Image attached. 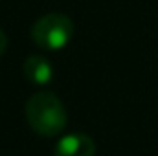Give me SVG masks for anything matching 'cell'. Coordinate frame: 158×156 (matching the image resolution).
Returning a JSON list of instances; mask_svg holds the SVG:
<instances>
[{
    "mask_svg": "<svg viewBox=\"0 0 158 156\" xmlns=\"http://www.w3.org/2000/svg\"><path fill=\"white\" fill-rule=\"evenodd\" d=\"M26 121L31 130L44 138H53L66 129L68 112L57 97V94L50 90H39L30 96L24 107Z\"/></svg>",
    "mask_w": 158,
    "mask_h": 156,
    "instance_id": "6da1fadb",
    "label": "cell"
},
{
    "mask_svg": "<svg viewBox=\"0 0 158 156\" xmlns=\"http://www.w3.org/2000/svg\"><path fill=\"white\" fill-rule=\"evenodd\" d=\"M74 20L64 13H48L31 26V39L42 50H63L74 37Z\"/></svg>",
    "mask_w": 158,
    "mask_h": 156,
    "instance_id": "7a4b0ae2",
    "label": "cell"
},
{
    "mask_svg": "<svg viewBox=\"0 0 158 156\" xmlns=\"http://www.w3.org/2000/svg\"><path fill=\"white\" fill-rule=\"evenodd\" d=\"M53 156H96V143L85 132H70L57 142Z\"/></svg>",
    "mask_w": 158,
    "mask_h": 156,
    "instance_id": "3957f363",
    "label": "cell"
},
{
    "mask_svg": "<svg viewBox=\"0 0 158 156\" xmlns=\"http://www.w3.org/2000/svg\"><path fill=\"white\" fill-rule=\"evenodd\" d=\"M22 72L24 77L37 86H44L53 79V66L42 55H30L22 64Z\"/></svg>",
    "mask_w": 158,
    "mask_h": 156,
    "instance_id": "277c9868",
    "label": "cell"
},
{
    "mask_svg": "<svg viewBox=\"0 0 158 156\" xmlns=\"http://www.w3.org/2000/svg\"><path fill=\"white\" fill-rule=\"evenodd\" d=\"M7 50V35L4 33V30L0 28V55Z\"/></svg>",
    "mask_w": 158,
    "mask_h": 156,
    "instance_id": "5b68a950",
    "label": "cell"
}]
</instances>
